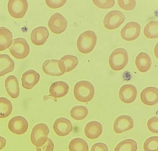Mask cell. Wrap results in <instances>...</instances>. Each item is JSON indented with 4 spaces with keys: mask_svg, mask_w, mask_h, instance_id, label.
Returning a JSON list of instances; mask_svg holds the SVG:
<instances>
[{
    "mask_svg": "<svg viewBox=\"0 0 158 151\" xmlns=\"http://www.w3.org/2000/svg\"><path fill=\"white\" fill-rule=\"evenodd\" d=\"M74 94L77 100L84 103L89 102L94 96V87L88 81H80L74 86Z\"/></svg>",
    "mask_w": 158,
    "mask_h": 151,
    "instance_id": "obj_1",
    "label": "cell"
},
{
    "mask_svg": "<svg viewBox=\"0 0 158 151\" xmlns=\"http://www.w3.org/2000/svg\"><path fill=\"white\" fill-rule=\"evenodd\" d=\"M97 37L94 32L87 31L81 34L77 40V47L81 53L89 54L95 48Z\"/></svg>",
    "mask_w": 158,
    "mask_h": 151,
    "instance_id": "obj_2",
    "label": "cell"
},
{
    "mask_svg": "<svg viewBox=\"0 0 158 151\" xmlns=\"http://www.w3.org/2000/svg\"><path fill=\"white\" fill-rule=\"evenodd\" d=\"M129 60L127 52L123 48L115 49L110 56L109 64L112 70L119 71L123 70L127 65Z\"/></svg>",
    "mask_w": 158,
    "mask_h": 151,
    "instance_id": "obj_3",
    "label": "cell"
},
{
    "mask_svg": "<svg viewBox=\"0 0 158 151\" xmlns=\"http://www.w3.org/2000/svg\"><path fill=\"white\" fill-rule=\"evenodd\" d=\"M50 131L46 124L40 123L34 127L31 135V141L37 147L44 145L48 139Z\"/></svg>",
    "mask_w": 158,
    "mask_h": 151,
    "instance_id": "obj_4",
    "label": "cell"
},
{
    "mask_svg": "<svg viewBox=\"0 0 158 151\" xmlns=\"http://www.w3.org/2000/svg\"><path fill=\"white\" fill-rule=\"evenodd\" d=\"M9 50L11 54L15 59L22 60L28 56L30 52V47L25 39L18 38L13 40V44Z\"/></svg>",
    "mask_w": 158,
    "mask_h": 151,
    "instance_id": "obj_5",
    "label": "cell"
},
{
    "mask_svg": "<svg viewBox=\"0 0 158 151\" xmlns=\"http://www.w3.org/2000/svg\"><path fill=\"white\" fill-rule=\"evenodd\" d=\"M42 70L47 75L60 76L66 72L64 62L61 60H47L42 64Z\"/></svg>",
    "mask_w": 158,
    "mask_h": 151,
    "instance_id": "obj_6",
    "label": "cell"
},
{
    "mask_svg": "<svg viewBox=\"0 0 158 151\" xmlns=\"http://www.w3.org/2000/svg\"><path fill=\"white\" fill-rule=\"evenodd\" d=\"M126 16L121 11L113 10L104 17L103 24L107 29L113 30L118 28L125 21Z\"/></svg>",
    "mask_w": 158,
    "mask_h": 151,
    "instance_id": "obj_7",
    "label": "cell"
},
{
    "mask_svg": "<svg viewBox=\"0 0 158 151\" xmlns=\"http://www.w3.org/2000/svg\"><path fill=\"white\" fill-rule=\"evenodd\" d=\"M28 6L26 0H10L8 2V10L13 18L22 19L26 13Z\"/></svg>",
    "mask_w": 158,
    "mask_h": 151,
    "instance_id": "obj_8",
    "label": "cell"
},
{
    "mask_svg": "<svg viewBox=\"0 0 158 151\" xmlns=\"http://www.w3.org/2000/svg\"><path fill=\"white\" fill-rule=\"evenodd\" d=\"M67 21L61 14L56 13L51 16L48 21V26L54 34H61L64 32L67 27Z\"/></svg>",
    "mask_w": 158,
    "mask_h": 151,
    "instance_id": "obj_9",
    "label": "cell"
},
{
    "mask_svg": "<svg viewBox=\"0 0 158 151\" xmlns=\"http://www.w3.org/2000/svg\"><path fill=\"white\" fill-rule=\"evenodd\" d=\"M140 31V25L138 22H128L122 29L121 36L124 40L132 41L139 37Z\"/></svg>",
    "mask_w": 158,
    "mask_h": 151,
    "instance_id": "obj_10",
    "label": "cell"
},
{
    "mask_svg": "<svg viewBox=\"0 0 158 151\" xmlns=\"http://www.w3.org/2000/svg\"><path fill=\"white\" fill-rule=\"evenodd\" d=\"M8 127L12 133L17 135H22L27 131L28 122L23 116H15L10 120Z\"/></svg>",
    "mask_w": 158,
    "mask_h": 151,
    "instance_id": "obj_11",
    "label": "cell"
},
{
    "mask_svg": "<svg viewBox=\"0 0 158 151\" xmlns=\"http://www.w3.org/2000/svg\"><path fill=\"white\" fill-rule=\"evenodd\" d=\"M137 94L136 87L131 84L123 85L119 90V98L122 101L127 104L133 102L136 99Z\"/></svg>",
    "mask_w": 158,
    "mask_h": 151,
    "instance_id": "obj_12",
    "label": "cell"
},
{
    "mask_svg": "<svg viewBox=\"0 0 158 151\" xmlns=\"http://www.w3.org/2000/svg\"><path fill=\"white\" fill-rule=\"evenodd\" d=\"M133 127V120L128 115L118 116L114 122V129L116 133L120 134L127 131Z\"/></svg>",
    "mask_w": 158,
    "mask_h": 151,
    "instance_id": "obj_13",
    "label": "cell"
},
{
    "mask_svg": "<svg viewBox=\"0 0 158 151\" xmlns=\"http://www.w3.org/2000/svg\"><path fill=\"white\" fill-rule=\"evenodd\" d=\"M73 128L72 124L70 121L66 118H59L53 123L54 131L59 136L68 135L73 131Z\"/></svg>",
    "mask_w": 158,
    "mask_h": 151,
    "instance_id": "obj_14",
    "label": "cell"
},
{
    "mask_svg": "<svg viewBox=\"0 0 158 151\" xmlns=\"http://www.w3.org/2000/svg\"><path fill=\"white\" fill-rule=\"evenodd\" d=\"M141 100L144 104L153 106L158 102V89L157 87H150L144 88L140 94Z\"/></svg>",
    "mask_w": 158,
    "mask_h": 151,
    "instance_id": "obj_15",
    "label": "cell"
},
{
    "mask_svg": "<svg viewBox=\"0 0 158 151\" xmlns=\"http://www.w3.org/2000/svg\"><path fill=\"white\" fill-rule=\"evenodd\" d=\"M49 36L48 29L45 27L40 26L33 29L31 33V39L35 46L44 45Z\"/></svg>",
    "mask_w": 158,
    "mask_h": 151,
    "instance_id": "obj_16",
    "label": "cell"
},
{
    "mask_svg": "<svg viewBox=\"0 0 158 151\" xmlns=\"http://www.w3.org/2000/svg\"><path fill=\"white\" fill-rule=\"evenodd\" d=\"M40 79V75L33 70H27L22 74L21 78L22 86L24 88L31 89L36 86Z\"/></svg>",
    "mask_w": 158,
    "mask_h": 151,
    "instance_id": "obj_17",
    "label": "cell"
},
{
    "mask_svg": "<svg viewBox=\"0 0 158 151\" xmlns=\"http://www.w3.org/2000/svg\"><path fill=\"white\" fill-rule=\"evenodd\" d=\"M69 89V86L66 82L59 81L55 82L51 85L49 93L51 97L57 99L65 96L68 93Z\"/></svg>",
    "mask_w": 158,
    "mask_h": 151,
    "instance_id": "obj_18",
    "label": "cell"
},
{
    "mask_svg": "<svg viewBox=\"0 0 158 151\" xmlns=\"http://www.w3.org/2000/svg\"><path fill=\"white\" fill-rule=\"evenodd\" d=\"M5 87L8 94L13 99H16L19 96L20 89L19 81L15 75L8 76L5 80Z\"/></svg>",
    "mask_w": 158,
    "mask_h": 151,
    "instance_id": "obj_19",
    "label": "cell"
},
{
    "mask_svg": "<svg viewBox=\"0 0 158 151\" xmlns=\"http://www.w3.org/2000/svg\"><path fill=\"white\" fill-rule=\"evenodd\" d=\"M102 132V126L100 122L92 121L87 123L85 127L84 132L89 139H95L100 137Z\"/></svg>",
    "mask_w": 158,
    "mask_h": 151,
    "instance_id": "obj_20",
    "label": "cell"
},
{
    "mask_svg": "<svg viewBox=\"0 0 158 151\" xmlns=\"http://www.w3.org/2000/svg\"><path fill=\"white\" fill-rule=\"evenodd\" d=\"M135 65L141 73H146L151 69L152 65L151 57L145 52H141L136 56Z\"/></svg>",
    "mask_w": 158,
    "mask_h": 151,
    "instance_id": "obj_21",
    "label": "cell"
},
{
    "mask_svg": "<svg viewBox=\"0 0 158 151\" xmlns=\"http://www.w3.org/2000/svg\"><path fill=\"white\" fill-rule=\"evenodd\" d=\"M14 68V61L9 55L0 54V77L13 72Z\"/></svg>",
    "mask_w": 158,
    "mask_h": 151,
    "instance_id": "obj_22",
    "label": "cell"
},
{
    "mask_svg": "<svg viewBox=\"0 0 158 151\" xmlns=\"http://www.w3.org/2000/svg\"><path fill=\"white\" fill-rule=\"evenodd\" d=\"M13 42L12 32L6 27H0V51L9 48Z\"/></svg>",
    "mask_w": 158,
    "mask_h": 151,
    "instance_id": "obj_23",
    "label": "cell"
},
{
    "mask_svg": "<svg viewBox=\"0 0 158 151\" xmlns=\"http://www.w3.org/2000/svg\"><path fill=\"white\" fill-rule=\"evenodd\" d=\"M13 105L11 101L5 97H0V118H5L11 114Z\"/></svg>",
    "mask_w": 158,
    "mask_h": 151,
    "instance_id": "obj_24",
    "label": "cell"
},
{
    "mask_svg": "<svg viewBox=\"0 0 158 151\" xmlns=\"http://www.w3.org/2000/svg\"><path fill=\"white\" fill-rule=\"evenodd\" d=\"M68 148L70 151H89L87 142L82 138L73 139L69 144Z\"/></svg>",
    "mask_w": 158,
    "mask_h": 151,
    "instance_id": "obj_25",
    "label": "cell"
},
{
    "mask_svg": "<svg viewBox=\"0 0 158 151\" xmlns=\"http://www.w3.org/2000/svg\"><path fill=\"white\" fill-rule=\"evenodd\" d=\"M158 21H150L144 28V35L147 38L149 39L158 38Z\"/></svg>",
    "mask_w": 158,
    "mask_h": 151,
    "instance_id": "obj_26",
    "label": "cell"
},
{
    "mask_svg": "<svg viewBox=\"0 0 158 151\" xmlns=\"http://www.w3.org/2000/svg\"><path fill=\"white\" fill-rule=\"evenodd\" d=\"M138 149L136 142L133 140H123L116 146L114 151H136Z\"/></svg>",
    "mask_w": 158,
    "mask_h": 151,
    "instance_id": "obj_27",
    "label": "cell"
},
{
    "mask_svg": "<svg viewBox=\"0 0 158 151\" xmlns=\"http://www.w3.org/2000/svg\"><path fill=\"white\" fill-rule=\"evenodd\" d=\"M89 113L88 108L84 106H76L70 111L71 118L77 120H81L87 117Z\"/></svg>",
    "mask_w": 158,
    "mask_h": 151,
    "instance_id": "obj_28",
    "label": "cell"
},
{
    "mask_svg": "<svg viewBox=\"0 0 158 151\" xmlns=\"http://www.w3.org/2000/svg\"><path fill=\"white\" fill-rule=\"evenodd\" d=\"M64 62L65 67L66 73L71 72L76 68L78 64V59L75 56L67 55L60 59Z\"/></svg>",
    "mask_w": 158,
    "mask_h": 151,
    "instance_id": "obj_29",
    "label": "cell"
},
{
    "mask_svg": "<svg viewBox=\"0 0 158 151\" xmlns=\"http://www.w3.org/2000/svg\"><path fill=\"white\" fill-rule=\"evenodd\" d=\"M145 151H158V137L153 136L148 138L144 144Z\"/></svg>",
    "mask_w": 158,
    "mask_h": 151,
    "instance_id": "obj_30",
    "label": "cell"
},
{
    "mask_svg": "<svg viewBox=\"0 0 158 151\" xmlns=\"http://www.w3.org/2000/svg\"><path fill=\"white\" fill-rule=\"evenodd\" d=\"M93 2L97 7L101 9H109L115 5V1L114 0H94Z\"/></svg>",
    "mask_w": 158,
    "mask_h": 151,
    "instance_id": "obj_31",
    "label": "cell"
},
{
    "mask_svg": "<svg viewBox=\"0 0 158 151\" xmlns=\"http://www.w3.org/2000/svg\"><path fill=\"white\" fill-rule=\"evenodd\" d=\"M118 4L122 9L130 11L134 9L136 6V1L135 0H119L118 1Z\"/></svg>",
    "mask_w": 158,
    "mask_h": 151,
    "instance_id": "obj_32",
    "label": "cell"
},
{
    "mask_svg": "<svg viewBox=\"0 0 158 151\" xmlns=\"http://www.w3.org/2000/svg\"><path fill=\"white\" fill-rule=\"evenodd\" d=\"M148 128L149 131L154 133L158 132V118L157 116H153L149 119L147 123Z\"/></svg>",
    "mask_w": 158,
    "mask_h": 151,
    "instance_id": "obj_33",
    "label": "cell"
},
{
    "mask_svg": "<svg viewBox=\"0 0 158 151\" xmlns=\"http://www.w3.org/2000/svg\"><path fill=\"white\" fill-rule=\"evenodd\" d=\"M46 5L48 7L52 9H57L64 6L66 2V0H58V1H52L46 0L45 1Z\"/></svg>",
    "mask_w": 158,
    "mask_h": 151,
    "instance_id": "obj_34",
    "label": "cell"
},
{
    "mask_svg": "<svg viewBox=\"0 0 158 151\" xmlns=\"http://www.w3.org/2000/svg\"><path fill=\"white\" fill-rule=\"evenodd\" d=\"M37 151H53L54 149V144L52 140L48 138L45 144L40 147H37L36 148Z\"/></svg>",
    "mask_w": 158,
    "mask_h": 151,
    "instance_id": "obj_35",
    "label": "cell"
},
{
    "mask_svg": "<svg viewBox=\"0 0 158 151\" xmlns=\"http://www.w3.org/2000/svg\"><path fill=\"white\" fill-rule=\"evenodd\" d=\"M91 151H108V148L104 143L98 142L93 145Z\"/></svg>",
    "mask_w": 158,
    "mask_h": 151,
    "instance_id": "obj_36",
    "label": "cell"
},
{
    "mask_svg": "<svg viewBox=\"0 0 158 151\" xmlns=\"http://www.w3.org/2000/svg\"><path fill=\"white\" fill-rule=\"evenodd\" d=\"M6 140L4 137L0 136V150L3 149L6 146Z\"/></svg>",
    "mask_w": 158,
    "mask_h": 151,
    "instance_id": "obj_37",
    "label": "cell"
}]
</instances>
